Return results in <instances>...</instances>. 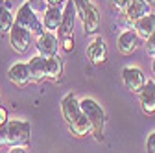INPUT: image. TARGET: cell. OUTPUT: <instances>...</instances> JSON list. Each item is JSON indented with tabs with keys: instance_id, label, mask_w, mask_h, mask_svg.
<instances>
[{
	"instance_id": "cell-28",
	"label": "cell",
	"mask_w": 155,
	"mask_h": 153,
	"mask_svg": "<svg viewBox=\"0 0 155 153\" xmlns=\"http://www.w3.org/2000/svg\"><path fill=\"white\" fill-rule=\"evenodd\" d=\"M151 68H153V74H155V57H153V63H151Z\"/></svg>"
},
{
	"instance_id": "cell-19",
	"label": "cell",
	"mask_w": 155,
	"mask_h": 153,
	"mask_svg": "<svg viewBox=\"0 0 155 153\" xmlns=\"http://www.w3.org/2000/svg\"><path fill=\"white\" fill-rule=\"evenodd\" d=\"M129 4H131V0H109V6L118 13H124Z\"/></svg>"
},
{
	"instance_id": "cell-24",
	"label": "cell",
	"mask_w": 155,
	"mask_h": 153,
	"mask_svg": "<svg viewBox=\"0 0 155 153\" xmlns=\"http://www.w3.org/2000/svg\"><path fill=\"white\" fill-rule=\"evenodd\" d=\"M8 120H9V116H8V111H6L2 105H0V125H4Z\"/></svg>"
},
{
	"instance_id": "cell-11",
	"label": "cell",
	"mask_w": 155,
	"mask_h": 153,
	"mask_svg": "<svg viewBox=\"0 0 155 153\" xmlns=\"http://www.w3.org/2000/svg\"><path fill=\"white\" fill-rule=\"evenodd\" d=\"M76 18H78V9H76L74 0H67L65 6H63V21H61L59 30H57V35H59V37H63V35H74Z\"/></svg>"
},
{
	"instance_id": "cell-6",
	"label": "cell",
	"mask_w": 155,
	"mask_h": 153,
	"mask_svg": "<svg viewBox=\"0 0 155 153\" xmlns=\"http://www.w3.org/2000/svg\"><path fill=\"white\" fill-rule=\"evenodd\" d=\"M15 22H18L21 26L28 28V30H30L31 33H35V35H41L43 31H46L45 24L37 18V15H35L31 4H28V2L22 4L21 8H18V11L15 13Z\"/></svg>"
},
{
	"instance_id": "cell-16",
	"label": "cell",
	"mask_w": 155,
	"mask_h": 153,
	"mask_svg": "<svg viewBox=\"0 0 155 153\" xmlns=\"http://www.w3.org/2000/svg\"><path fill=\"white\" fill-rule=\"evenodd\" d=\"M150 8L151 6L146 2V0H131V4L124 11V17H126V21L129 24H135L140 17H144V15L150 13Z\"/></svg>"
},
{
	"instance_id": "cell-8",
	"label": "cell",
	"mask_w": 155,
	"mask_h": 153,
	"mask_svg": "<svg viewBox=\"0 0 155 153\" xmlns=\"http://www.w3.org/2000/svg\"><path fill=\"white\" fill-rule=\"evenodd\" d=\"M122 81H124L127 90H131L133 94H139L146 83V76L139 67H124L122 68Z\"/></svg>"
},
{
	"instance_id": "cell-23",
	"label": "cell",
	"mask_w": 155,
	"mask_h": 153,
	"mask_svg": "<svg viewBox=\"0 0 155 153\" xmlns=\"http://www.w3.org/2000/svg\"><path fill=\"white\" fill-rule=\"evenodd\" d=\"M21 151H28L26 144H17V146H11L9 148V153H21Z\"/></svg>"
},
{
	"instance_id": "cell-5",
	"label": "cell",
	"mask_w": 155,
	"mask_h": 153,
	"mask_svg": "<svg viewBox=\"0 0 155 153\" xmlns=\"http://www.w3.org/2000/svg\"><path fill=\"white\" fill-rule=\"evenodd\" d=\"M76 9H78V18L81 21L83 30L87 35H94L100 30V13L96 6L91 0H74Z\"/></svg>"
},
{
	"instance_id": "cell-21",
	"label": "cell",
	"mask_w": 155,
	"mask_h": 153,
	"mask_svg": "<svg viewBox=\"0 0 155 153\" xmlns=\"http://www.w3.org/2000/svg\"><path fill=\"white\" fill-rule=\"evenodd\" d=\"M144 46H146V52L151 57H155V31L150 37H146V39H144Z\"/></svg>"
},
{
	"instance_id": "cell-13",
	"label": "cell",
	"mask_w": 155,
	"mask_h": 153,
	"mask_svg": "<svg viewBox=\"0 0 155 153\" xmlns=\"http://www.w3.org/2000/svg\"><path fill=\"white\" fill-rule=\"evenodd\" d=\"M139 103L144 114L155 112V80H146L142 90L139 92Z\"/></svg>"
},
{
	"instance_id": "cell-27",
	"label": "cell",
	"mask_w": 155,
	"mask_h": 153,
	"mask_svg": "<svg viewBox=\"0 0 155 153\" xmlns=\"http://www.w3.org/2000/svg\"><path fill=\"white\" fill-rule=\"evenodd\" d=\"M146 2H148V4H150V6H151V8H153V6H155V0H146Z\"/></svg>"
},
{
	"instance_id": "cell-3",
	"label": "cell",
	"mask_w": 155,
	"mask_h": 153,
	"mask_svg": "<svg viewBox=\"0 0 155 153\" xmlns=\"http://www.w3.org/2000/svg\"><path fill=\"white\" fill-rule=\"evenodd\" d=\"M31 137V125L26 120H8L0 125V148H11L17 144H26Z\"/></svg>"
},
{
	"instance_id": "cell-12",
	"label": "cell",
	"mask_w": 155,
	"mask_h": 153,
	"mask_svg": "<svg viewBox=\"0 0 155 153\" xmlns=\"http://www.w3.org/2000/svg\"><path fill=\"white\" fill-rule=\"evenodd\" d=\"M8 78H9V81H11L13 85L21 87V89L33 81L28 63H15V65H11L9 70H8Z\"/></svg>"
},
{
	"instance_id": "cell-18",
	"label": "cell",
	"mask_w": 155,
	"mask_h": 153,
	"mask_svg": "<svg viewBox=\"0 0 155 153\" xmlns=\"http://www.w3.org/2000/svg\"><path fill=\"white\" fill-rule=\"evenodd\" d=\"M13 24H15V17L11 9L8 8L6 0H0V35H9Z\"/></svg>"
},
{
	"instance_id": "cell-7",
	"label": "cell",
	"mask_w": 155,
	"mask_h": 153,
	"mask_svg": "<svg viewBox=\"0 0 155 153\" xmlns=\"http://www.w3.org/2000/svg\"><path fill=\"white\" fill-rule=\"evenodd\" d=\"M30 41H31V31L28 28L21 26L18 22H15L11 31H9V44H11V48L15 52H18V54H24L30 48Z\"/></svg>"
},
{
	"instance_id": "cell-22",
	"label": "cell",
	"mask_w": 155,
	"mask_h": 153,
	"mask_svg": "<svg viewBox=\"0 0 155 153\" xmlns=\"http://www.w3.org/2000/svg\"><path fill=\"white\" fill-rule=\"evenodd\" d=\"M146 151L155 153V131H151L148 135V138H146Z\"/></svg>"
},
{
	"instance_id": "cell-25",
	"label": "cell",
	"mask_w": 155,
	"mask_h": 153,
	"mask_svg": "<svg viewBox=\"0 0 155 153\" xmlns=\"http://www.w3.org/2000/svg\"><path fill=\"white\" fill-rule=\"evenodd\" d=\"M65 2H67V0H45V4L46 6H65Z\"/></svg>"
},
{
	"instance_id": "cell-9",
	"label": "cell",
	"mask_w": 155,
	"mask_h": 153,
	"mask_svg": "<svg viewBox=\"0 0 155 153\" xmlns=\"http://www.w3.org/2000/svg\"><path fill=\"white\" fill-rule=\"evenodd\" d=\"M140 41L142 37L135 31V28L131 30H126L118 35V39H116V46H118V52L122 55H131L137 52V48L140 46Z\"/></svg>"
},
{
	"instance_id": "cell-2",
	"label": "cell",
	"mask_w": 155,
	"mask_h": 153,
	"mask_svg": "<svg viewBox=\"0 0 155 153\" xmlns=\"http://www.w3.org/2000/svg\"><path fill=\"white\" fill-rule=\"evenodd\" d=\"M28 67H30V72H31V80L37 81V83L46 81V80L57 81L63 74V61H61L59 55L46 57V55L37 54L28 61Z\"/></svg>"
},
{
	"instance_id": "cell-20",
	"label": "cell",
	"mask_w": 155,
	"mask_h": 153,
	"mask_svg": "<svg viewBox=\"0 0 155 153\" xmlns=\"http://www.w3.org/2000/svg\"><path fill=\"white\" fill-rule=\"evenodd\" d=\"M59 43H61V46H63L65 52H72L74 50V35H63V37H59Z\"/></svg>"
},
{
	"instance_id": "cell-15",
	"label": "cell",
	"mask_w": 155,
	"mask_h": 153,
	"mask_svg": "<svg viewBox=\"0 0 155 153\" xmlns=\"http://www.w3.org/2000/svg\"><path fill=\"white\" fill-rule=\"evenodd\" d=\"M63 21V9L61 6H46L43 15V24L48 31H57Z\"/></svg>"
},
{
	"instance_id": "cell-4",
	"label": "cell",
	"mask_w": 155,
	"mask_h": 153,
	"mask_svg": "<svg viewBox=\"0 0 155 153\" xmlns=\"http://www.w3.org/2000/svg\"><path fill=\"white\" fill-rule=\"evenodd\" d=\"M80 105H81L85 116L89 118V122L92 125V135H94V138L98 140V142H102L104 140V131H105V120H107L104 107L96 102V100H92V98L80 100Z\"/></svg>"
},
{
	"instance_id": "cell-1",
	"label": "cell",
	"mask_w": 155,
	"mask_h": 153,
	"mask_svg": "<svg viewBox=\"0 0 155 153\" xmlns=\"http://www.w3.org/2000/svg\"><path fill=\"white\" fill-rule=\"evenodd\" d=\"M61 114H63V118H65V122L74 137L83 138L92 133V125H91L89 118L85 116V112L80 105V100L74 94H67L61 100Z\"/></svg>"
},
{
	"instance_id": "cell-14",
	"label": "cell",
	"mask_w": 155,
	"mask_h": 153,
	"mask_svg": "<svg viewBox=\"0 0 155 153\" xmlns=\"http://www.w3.org/2000/svg\"><path fill=\"white\" fill-rule=\"evenodd\" d=\"M35 48L41 55L52 57L57 55V37L52 31H43L41 35H37V41H35Z\"/></svg>"
},
{
	"instance_id": "cell-10",
	"label": "cell",
	"mask_w": 155,
	"mask_h": 153,
	"mask_svg": "<svg viewBox=\"0 0 155 153\" xmlns=\"http://www.w3.org/2000/svg\"><path fill=\"white\" fill-rule=\"evenodd\" d=\"M87 59L94 67H100L107 61V44L100 35L92 37V41L87 44Z\"/></svg>"
},
{
	"instance_id": "cell-26",
	"label": "cell",
	"mask_w": 155,
	"mask_h": 153,
	"mask_svg": "<svg viewBox=\"0 0 155 153\" xmlns=\"http://www.w3.org/2000/svg\"><path fill=\"white\" fill-rule=\"evenodd\" d=\"M30 2H33V4H37V6L43 8V0H30Z\"/></svg>"
},
{
	"instance_id": "cell-17",
	"label": "cell",
	"mask_w": 155,
	"mask_h": 153,
	"mask_svg": "<svg viewBox=\"0 0 155 153\" xmlns=\"http://www.w3.org/2000/svg\"><path fill=\"white\" fill-rule=\"evenodd\" d=\"M133 28H135V31H137L142 39L150 37L155 31V13H148V15L140 17L139 21L133 24Z\"/></svg>"
}]
</instances>
